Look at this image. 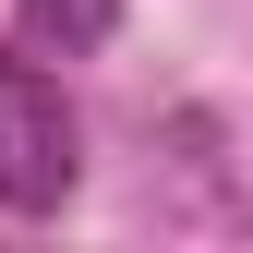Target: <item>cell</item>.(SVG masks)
Wrapping results in <instances>:
<instances>
[{"label": "cell", "instance_id": "6da1fadb", "mask_svg": "<svg viewBox=\"0 0 253 253\" xmlns=\"http://www.w3.org/2000/svg\"><path fill=\"white\" fill-rule=\"evenodd\" d=\"M73 181H84V121L60 73H37V48H0V217H60Z\"/></svg>", "mask_w": 253, "mask_h": 253}, {"label": "cell", "instance_id": "7a4b0ae2", "mask_svg": "<svg viewBox=\"0 0 253 253\" xmlns=\"http://www.w3.org/2000/svg\"><path fill=\"white\" fill-rule=\"evenodd\" d=\"M12 37L37 60H97L121 37V0H12Z\"/></svg>", "mask_w": 253, "mask_h": 253}]
</instances>
